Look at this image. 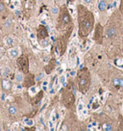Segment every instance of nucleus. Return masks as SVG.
Segmentation results:
<instances>
[{
    "label": "nucleus",
    "instance_id": "34",
    "mask_svg": "<svg viewBox=\"0 0 123 131\" xmlns=\"http://www.w3.org/2000/svg\"><path fill=\"white\" fill-rule=\"evenodd\" d=\"M51 120H52L53 123H55V122H56V118H55V114H53V115H52V117H51Z\"/></svg>",
    "mask_w": 123,
    "mask_h": 131
},
{
    "label": "nucleus",
    "instance_id": "4",
    "mask_svg": "<svg viewBox=\"0 0 123 131\" xmlns=\"http://www.w3.org/2000/svg\"><path fill=\"white\" fill-rule=\"evenodd\" d=\"M17 66L21 71H23L24 73H27L28 68H29V61H28L27 56L22 55L21 57H19L17 60Z\"/></svg>",
    "mask_w": 123,
    "mask_h": 131
},
{
    "label": "nucleus",
    "instance_id": "31",
    "mask_svg": "<svg viewBox=\"0 0 123 131\" xmlns=\"http://www.w3.org/2000/svg\"><path fill=\"white\" fill-rule=\"evenodd\" d=\"M56 1L59 3V4H61V5H63V4H65V0H56Z\"/></svg>",
    "mask_w": 123,
    "mask_h": 131
},
{
    "label": "nucleus",
    "instance_id": "6",
    "mask_svg": "<svg viewBox=\"0 0 123 131\" xmlns=\"http://www.w3.org/2000/svg\"><path fill=\"white\" fill-rule=\"evenodd\" d=\"M46 36H47V30H46V28L43 25H40L38 27V39H40V40L45 39Z\"/></svg>",
    "mask_w": 123,
    "mask_h": 131
},
{
    "label": "nucleus",
    "instance_id": "30",
    "mask_svg": "<svg viewBox=\"0 0 123 131\" xmlns=\"http://www.w3.org/2000/svg\"><path fill=\"white\" fill-rule=\"evenodd\" d=\"M119 87H123V78H119Z\"/></svg>",
    "mask_w": 123,
    "mask_h": 131
},
{
    "label": "nucleus",
    "instance_id": "16",
    "mask_svg": "<svg viewBox=\"0 0 123 131\" xmlns=\"http://www.w3.org/2000/svg\"><path fill=\"white\" fill-rule=\"evenodd\" d=\"M16 112H17V109H16L15 106H10V107H9V114H10V115L14 116V115L16 114Z\"/></svg>",
    "mask_w": 123,
    "mask_h": 131
},
{
    "label": "nucleus",
    "instance_id": "40",
    "mask_svg": "<svg viewBox=\"0 0 123 131\" xmlns=\"http://www.w3.org/2000/svg\"><path fill=\"white\" fill-rule=\"evenodd\" d=\"M16 15L18 16V15H20V12H18V11H16Z\"/></svg>",
    "mask_w": 123,
    "mask_h": 131
},
{
    "label": "nucleus",
    "instance_id": "15",
    "mask_svg": "<svg viewBox=\"0 0 123 131\" xmlns=\"http://www.w3.org/2000/svg\"><path fill=\"white\" fill-rule=\"evenodd\" d=\"M44 76H45V73L44 72H40L38 75H37L35 77V80H36L37 82H39V81H42V79H44Z\"/></svg>",
    "mask_w": 123,
    "mask_h": 131
},
{
    "label": "nucleus",
    "instance_id": "43",
    "mask_svg": "<svg viewBox=\"0 0 123 131\" xmlns=\"http://www.w3.org/2000/svg\"><path fill=\"white\" fill-rule=\"evenodd\" d=\"M69 1H73V0H69Z\"/></svg>",
    "mask_w": 123,
    "mask_h": 131
},
{
    "label": "nucleus",
    "instance_id": "32",
    "mask_svg": "<svg viewBox=\"0 0 123 131\" xmlns=\"http://www.w3.org/2000/svg\"><path fill=\"white\" fill-rule=\"evenodd\" d=\"M78 44V41H76V40H74V41H72V43L70 44V46H72V45H76Z\"/></svg>",
    "mask_w": 123,
    "mask_h": 131
},
{
    "label": "nucleus",
    "instance_id": "42",
    "mask_svg": "<svg viewBox=\"0 0 123 131\" xmlns=\"http://www.w3.org/2000/svg\"><path fill=\"white\" fill-rule=\"evenodd\" d=\"M38 2H42V0H38Z\"/></svg>",
    "mask_w": 123,
    "mask_h": 131
},
{
    "label": "nucleus",
    "instance_id": "22",
    "mask_svg": "<svg viewBox=\"0 0 123 131\" xmlns=\"http://www.w3.org/2000/svg\"><path fill=\"white\" fill-rule=\"evenodd\" d=\"M37 92H38L37 87H31V88H30V90H29V93H30L31 95H36V94H37Z\"/></svg>",
    "mask_w": 123,
    "mask_h": 131
},
{
    "label": "nucleus",
    "instance_id": "12",
    "mask_svg": "<svg viewBox=\"0 0 123 131\" xmlns=\"http://www.w3.org/2000/svg\"><path fill=\"white\" fill-rule=\"evenodd\" d=\"M15 80L17 82V83H21L23 82V80H24V77H23V74L21 72H17L15 74Z\"/></svg>",
    "mask_w": 123,
    "mask_h": 131
},
{
    "label": "nucleus",
    "instance_id": "25",
    "mask_svg": "<svg viewBox=\"0 0 123 131\" xmlns=\"http://www.w3.org/2000/svg\"><path fill=\"white\" fill-rule=\"evenodd\" d=\"M85 108V106H84V104L83 103H82V102H80L79 104H78V106H77V111H78V112H81V111L82 110H83Z\"/></svg>",
    "mask_w": 123,
    "mask_h": 131
},
{
    "label": "nucleus",
    "instance_id": "21",
    "mask_svg": "<svg viewBox=\"0 0 123 131\" xmlns=\"http://www.w3.org/2000/svg\"><path fill=\"white\" fill-rule=\"evenodd\" d=\"M6 44H7L9 46H11V45L14 44V40H13L11 37H7V38H6Z\"/></svg>",
    "mask_w": 123,
    "mask_h": 131
},
{
    "label": "nucleus",
    "instance_id": "1",
    "mask_svg": "<svg viewBox=\"0 0 123 131\" xmlns=\"http://www.w3.org/2000/svg\"><path fill=\"white\" fill-rule=\"evenodd\" d=\"M79 24H80V35L87 37L91 32L94 24V17L88 10L83 6H79Z\"/></svg>",
    "mask_w": 123,
    "mask_h": 131
},
{
    "label": "nucleus",
    "instance_id": "9",
    "mask_svg": "<svg viewBox=\"0 0 123 131\" xmlns=\"http://www.w3.org/2000/svg\"><path fill=\"white\" fill-rule=\"evenodd\" d=\"M6 13H7V7L2 0H0V16H3L6 15Z\"/></svg>",
    "mask_w": 123,
    "mask_h": 131
},
{
    "label": "nucleus",
    "instance_id": "36",
    "mask_svg": "<svg viewBox=\"0 0 123 131\" xmlns=\"http://www.w3.org/2000/svg\"><path fill=\"white\" fill-rule=\"evenodd\" d=\"M83 1H84L85 3H87V4H90L92 0H83Z\"/></svg>",
    "mask_w": 123,
    "mask_h": 131
},
{
    "label": "nucleus",
    "instance_id": "23",
    "mask_svg": "<svg viewBox=\"0 0 123 131\" xmlns=\"http://www.w3.org/2000/svg\"><path fill=\"white\" fill-rule=\"evenodd\" d=\"M112 85L115 87H119V78H114L112 79Z\"/></svg>",
    "mask_w": 123,
    "mask_h": 131
},
{
    "label": "nucleus",
    "instance_id": "39",
    "mask_svg": "<svg viewBox=\"0 0 123 131\" xmlns=\"http://www.w3.org/2000/svg\"><path fill=\"white\" fill-rule=\"evenodd\" d=\"M5 97H6V95H5V94H3V95H2V97H1V100H4V99H5Z\"/></svg>",
    "mask_w": 123,
    "mask_h": 131
},
{
    "label": "nucleus",
    "instance_id": "26",
    "mask_svg": "<svg viewBox=\"0 0 123 131\" xmlns=\"http://www.w3.org/2000/svg\"><path fill=\"white\" fill-rule=\"evenodd\" d=\"M48 124H49L50 130H53V129H54V128H53V127H54V123H53V122H52V120H51V119L49 120V123H48Z\"/></svg>",
    "mask_w": 123,
    "mask_h": 131
},
{
    "label": "nucleus",
    "instance_id": "27",
    "mask_svg": "<svg viewBox=\"0 0 123 131\" xmlns=\"http://www.w3.org/2000/svg\"><path fill=\"white\" fill-rule=\"evenodd\" d=\"M68 12L71 15H74V8L73 7H68Z\"/></svg>",
    "mask_w": 123,
    "mask_h": 131
},
{
    "label": "nucleus",
    "instance_id": "11",
    "mask_svg": "<svg viewBox=\"0 0 123 131\" xmlns=\"http://www.w3.org/2000/svg\"><path fill=\"white\" fill-rule=\"evenodd\" d=\"M1 74H2V76H3L4 78H7L10 74H11V69H10L8 67H5L2 68V70H1Z\"/></svg>",
    "mask_w": 123,
    "mask_h": 131
},
{
    "label": "nucleus",
    "instance_id": "35",
    "mask_svg": "<svg viewBox=\"0 0 123 131\" xmlns=\"http://www.w3.org/2000/svg\"><path fill=\"white\" fill-rule=\"evenodd\" d=\"M88 130H93V126H92V124H88Z\"/></svg>",
    "mask_w": 123,
    "mask_h": 131
},
{
    "label": "nucleus",
    "instance_id": "7",
    "mask_svg": "<svg viewBox=\"0 0 123 131\" xmlns=\"http://www.w3.org/2000/svg\"><path fill=\"white\" fill-rule=\"evenodd\" d=\"M115 35H116V30H115L114 27H109V28L107 29V31H106V36H107L108 38L111 39V38L115 37Z\"/></svg>",
    "mask_w": 123,
    "mask_h": 131
},
{
    "label": "nucleus",
    "instance_id": "13",
    "mask_svg": "<svg viewBox=\"0 0 123 131\" xmlns=\"http://www.w3.org/2000/svg\"><path fill=\"white\" fill-rule=\"evenodd\" d=\"M59 82L63 87H65L66 86V77H65V75H64V74L61 75L60 78H59Z\"/></svg>",
    "mask_w": 123,
    "mask_h": 131
},
{
    "label": "nucleus",
    "instance_id": "17",
    "mask_svg": "<svg viewBox=\"0 0 123 131\" xmlns=\"http://www.w3.org/2000/svg\"><path fill=\"white\" fill-rule=\"evenodd\" d=\"M102 129L105 131H111V130H112V127H111V123H104L103 126H102Z\"/></svg>",
    "mask_w": 123,
    "mask_h": 131
},
{
    "label": "nucleus",
    "instance_id": "29",
    "mask_svg": "<svg viewBox=\"0 0 123 131\" xmlns=\"http://www.w3.org/2000/svg\"><path fill=\"white\" fill-rule=\"evenodd\" d=\"M81 112L83 113V116H85V117H86V116H88V110H87V109H85V108H84L83 110L81 111Z\"/></svg>",
    "mask_w": 123,
    "mask_h": 131
},
{
    "label": "nucleus",
    "instance_id": "33",
    "mask_svg": "<svg viewBox=\"0 0 123 131\" xmlns=\"http://www.w3.org/2000/svg\"><path fill=\"white\" fill-rule=\"evenodd\" d=\"M77 73H76V71H75V70H71V71H70V75L71 76H75Z\"/></svg>",
    "mask_w": 123,
    "mask_h": 131
},
{
    "label": "nucleus",
    "instance_id": "10",
    "mask_svg": "<svg viewBox=\"0 0 123 131\" xmlns=\"http://www.w3.org/2000/svg\"><path fill=\"white\" fill-rule=\"evenodd\" d=\"M9 54L12 58H17L19 55V50L18 48H11L9 51Z\"/></svg>",
    "mask_w": 123,
    "mask_h": 131
},
{
    "label": "nucleus",
    "instance_id": "20",
    "mask_svg": "<svg viewBox=\"0 0 123 131\" xmlns=\"http://www.w3.org/2000/svg\"><path fill=\"white\" fill-rule=\"evenodd\" d=\"M48 44H49V41L47 39H42V42H40V45H42V47H46L48 45Z\"/></svg>",
    "mask_w": 123,
    "mask_h": 131
},
{
    "label": "nucleus",
    "instance_id": "18",
    "mask_svg": "<svg viewBox=\"0 0 123 131\" xmlns=\"http://www.w3.org/2000/svg\"><path fill=\"white\" fill-rule=\"evenodd\" d=\"M24 123L27 126H33L34 125V120L32 119H24Z\"/></svg>",
    "mask_w": 123,
    "mask_h": 131
},
{
    "label": "nucleus",
    "instance_id": "37",
    "mask_svg": "<svg viewBox=\"0 0 123 131\" xmlns=\"http://www.w3.org/2000/svg\"><path fill=\"white\" fill-rule=\"evenodd\" d=\"M105 97H106V95H102V97H101V101H102V102H104Z\"/></svg>",
    "mask_w": 123,
    "mask_h": 131
},
{
    "label": "nucleus",
    "instance_id": "24",
    "mask_svg": "<svg viewBox=\"0 0 123 131\" xmlns=\"http://www.w3.org/2000/svg\"><path fill=\"white\" fill-rule=\"evenodd\" d=\"M51 13H52L53 15H57L59 13V8L56 7V6L52 7V8H51Z\"/></svg>",
    "mask_w": 123,
    "mask_h": 131
},
{
    "label": "nucleus",
    "instance_id": "28",
    "mask_svg": "<svg viewBox=\"0 0 123 131\" xmlns=\"http://www.w3.org/2000/svg\"><path fill=\"white\" fill-rule=\"evenodd\" d=\"M47 86H48V81H44L42 84V88L43 90H47Z\"/></svg>",
    "mask_w": 123,
    "mask_h": 131
},
{
    "label": "nucleus",
    "instance_id": "3",
    "mask_svg": "<svg viewBox=\"0 0 123 131\" xmlns=\"http://www.w3.org/2000/svg\"><path fill=\"white\" fill-rule=\"evenodd\" d=\"M71 21V17H70V13L67 11V10L64 7L62 9V13L60 15L59 17V28H61L62 26L65 27V25L69 24V22Z\"/></svg>",
    "mask_w": 123,
    "mask_h": 131
},
{
    "label": "nucleus",
    "instance_id": "38",
    "mask_svg": "<svg viewBox=\"0 0 123 131\" xmlns=\"http://www.w3.org/2000/svg\"><path fill=\"white\" fill-rule=\"evenodd\" d=\"M91 124H92V126H97V123L96 122H91Z\"/></svg>",
    "mask_w": 123,
    "mask_h": 131
},
{
    "label": "nucleus",
    "instance_id": "2",
    "mask_svg": "<svg viewBox=\"0 0 123 131\" xmlns=\"http://www.w3.org/2000/svg\"><path fill=\"white\" fill-rule=\"evenodd\" d=\"M79 88L82 93H86L88 89V85H89V74L88 72V70L85 71H81L80 75H79Z\"/></svg>",
    "mask_w": 123,
    "mask_h": 131
},
{
    "label": "nucleus",
    "instance_id": "44",
    "mask_svg": "<svg viewBox=\"0 0 123 131\" xmlns=\"http://www.w3.org/2000/svg\"><path fill=\"white\" fill-rule=\"evenodd\" d=\"M0 40H1V37H0Z\"/></svg>",
    "mask_w": 123,
    "mask_h": 131
},
{
    "label": "nucleus",
    "instance_id": "41",
    "mask_svg": "<svg viewBox=\"0 0 123 131\" xmlns=\"http://www.w3.org/2000/svg\"><path fill=\"white\" fill-rule=\"evenodd\" d=\"M121 8H123V0H122V4H121Z\"/></svg>",
    "mask_w": 123,
    "mask_h": 131
},
{
    "label": "nucleus",
    "instance_id": "5",
    "mask_svg": "<svg viewBox=\"0 0 123 131\" xmlns=\"http://www.w3.org/2000/svg\"><path fill=\"white\" fill-rule=\"evenodd\" d=\"M103 30H102V27L100 24L97 25L96 29H95V35H94V40L98 43V44H101L102 43V32Z\"/></svg>",
    "mask_w": 123,
    "mask_h": 131
},
{
    "label": "nucleus",
    "instance_id": "19",
    "mask_svg": "<svg viewBox=\"0 0 123 131\" xmlns=\"http://www.w3.org/2000/svg\"><path fill=\"white\" fill-rule=\"evenodd\" d=\"M3 86H4V88L6 89V90H9L10 88H11V83H10L8 80H3Z\"/></svg>",
    "mask_w": 123,
    "mask_h": 131
},
{
    "label": "nucleus",
    "instance_id": "8",
    "mask_svg": "<svg viewBox=\"0 0 123 131\" xmlns=\"http://www.w3.org/2000/svg\"><path fill=\"white\" fill-rule=\"evenodd\" d=\"M107 8V2L106 0H99L98 2V9L100 12H104Z\"/></svg>",
    "mask_w": 123,
    "mask_h": 131
},
{
    "label": "nucleus",
    "instance_id": "14",
    "mask_svg": "<svg viewBox=\"0 0 123 131\" xmlns=\"http://www.w3.org/2000/svg\"><path fill=\"white\" fill-rule=\"evenodd\" d=\"M12 24H13V20H12V18H8L7 20L4 22V28L5 29H8V28H10L12 26Z\"/></svg>",
    "mask_w": 123,
    "mask_h": 131
}]
</instances>
